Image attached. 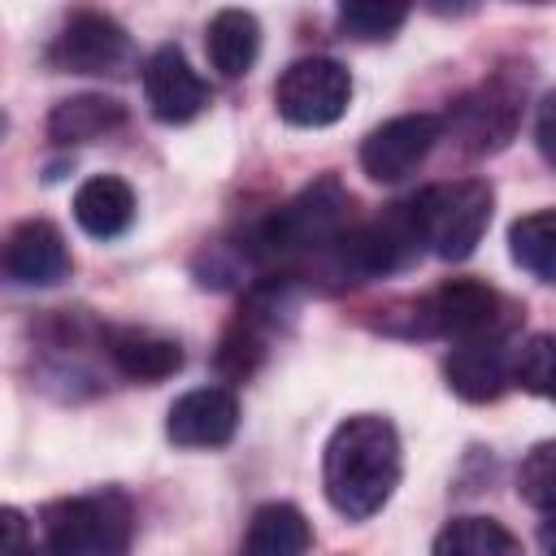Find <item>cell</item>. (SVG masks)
Here are the masks:
<instances>
[{"label": "cell", "instance_id": "30bf717a", "mask_svg": "<svg viewBox=\"0 0 556 556\" xmlns=\"http://www.w3.org/2000/svg\"><path fill=\"white\" fill-rule=\"evenodd\" d=\"M143 100H148V109H152L156 122L178 126V122H191L208 104V87L191 70V61L182 56V48L165 43V48H156L143 61Z\"/></svg>", "mask_w": 556, "mask_h": 556}, {"label": "cell", "instance_id": "4fadbf2b", "mask_svg": "<svg viewBox=\"0 0 556 556\" xmlns=\"http://www.w3.org/2000/svg\"><path fill=\"white\" fill-rule=\"evenodd\" d=\"M443 378L460 400H495L513 382V348L508 339H478V343H456L443 361Z\"/></svg>", "mask_w": 556, "mask_h": 556}, {"label": "cell", "instance_id": "52a82bcc", "mask_svg": "<svg viewBox=\"0 0 556 556\" xmlns=\"http://www.w3.org/2000/svg\"><path fill=\"white\" fill-rule=\"evenodd\" d=\"M352 78L330 56H300L274 83V109L291 126H330L348 113Z\"/></svg>", "mask_w": 556, "mask_h": 556}, {"label": "cell", "instance_id": "7c38bea8", "mask_svg": "<svg viewBox=\"0 0 556 556\" xmlns=\"http://www.w3.org/2000/svg\"><path fill=\"white\" fill-rule=\"evenodd\" d=\"M70 248L61 239V230L43 217H30L22 226H13L9 243H4V274L17 287H56L61 278H70Z\"/></svg>", "mask_w": 556, "mask_h": 556}, {"label": "cell", "instance_id": "ffe728a7", "mask_svg": "<svg viewBox=\"0 0 556 556\" xmlns=\"http://www.w3.org/2000/svg\"><path fill=\"white\" fill-rule=\"evenodd\" d=\"M430 556H521V543L495 517H452L434 534Z\"/></svg>", "mask_w": 556, "mask_h": 556}, {"label": "cell", "instance_id": "7402d4cb", "mask_svg": "<svg viewBox=\"0 0 556 556\" xmlns=\"http://www.w3.org/2000/svg\"><path fill=\"white\" fill-rule=\"evenodd\" d=\"M513 382L556 404V334H530L513 348Z\"/></svg>", "mask_w": 556, "mask_h": 556}, {"label": "cell", "instance_id": "d4e9b609", "mask_svg": "<svg viewBox=\"0 0 556 556\" xmlns=\"http://www.w3.org/2000/svg\"><path fill=\"white\" fill-rule=\"evenodd\" d=\"M4 556H61L48 539H26V521L17 508H4Z\"/></svg>", "mask_w": 556, "mask_h": 556}, {"label": "cell", "instance_id": "ac0fdd59", "mask_svg": "<svg viewBox=\"0 0 556 556\" xmlns=\"http://www.w3.org/2000/svg\"><path fill=\"white\" fill-rule=\"evenodd\" d=\"M308 543L313 530L295 504H261L248 521V556H304Z\"/></svg>", "mask_w": 556, "mask_h": 556}, {"label": "cell", "instance_id": "e0dca14e", "mask_svg": "<svg viewBox=\"0 0 556 556\" xmlns=\"http://www.w3.org/2000/svg\"><path fill=\"white\" fill-rule=\"evenodd\" d=\"M204 48H208V65L222 78H243L261 52V22L248 9H222L204 30Z\"/></svg>", "mask_w": 556, "mask_h": 556}, {"label": "cell", "instance_id": "5bb4252c", "mask_svg": "<svg viewBox=\"0 0 556 556\" xmlns=\"http://www.w3.org/2000/svg\"><path fill=\"white\" fill-rule=\"evenodd\" d=\"M104 352L117 365V374H126L130 382H165L182 365L178 339H165V334L139 330V326H113V330H104Z\"/></svg>", "mask_w": 556, "mask_h": 556}, {"label": "cell", "instance_id": "2e32d148", "mask_svg": "<svg viewBox=\"0 0 556 556\" xmlns=\"http://www.w3.org/2000/svg\"><path fill=\"white\" fill-rule=\"evenodd\" d=\"M74 222L91 239H117L135 222V191L117 174H96L74 191Z\"/></svg>", "mask_w": 556, "mask_h": 556}, {"label": "cell", "instance_id": "3957f363", "mask_svg": "<svg viewBox=\"0 0 556 556\" xmlns=\"http://www.w3.org/2000/svg\"><path fill=\"white\" fill-rule=\"evenodd\" d=\"M43 539L61 556H126L135 513L122 491H96V495H74L56 500L39 513Z\"/></svg>", "mask_w": 556, "mask_h": 556}, {"label": "cell", "instance_id": "9c48e42d", "mask_svg": "<svg viewBox=\"0 0 556 556\" xmlns=\"http://www.w3.org/2000/svg\"><path fill=\"white\" fill-rule=\"evenodd\" d=\"M130 39L126 30L104 17V13H74L61 35L52 39V65L70 70V74H117V65L126 61Z\"/></svg>", "mask_w": 556, "mask_h": 556}, {"label": "cell", "instance_id": "484cf974", "mask_svg": "<svg viewBox=\"0 0 556 556\" xmlns=\"http://www.w3.org/2000/svg\"><path fill=\"white\" fill-rule=\"evenodd\" d=\"M534 143L543 152L547 165H556V91H547L539 100V117H534Z\"/></svg>", "mask_w": 556, "mask_h": 556}, {"label": "cell", "instance_id": "603a6c76", "mask_svg": "<svg viewBox=\"0 0 556 556\" xmlns=\"http://www.w3.org/2000/svg\"><path fill=\"white\" fill-rule=\"evenodd\" d=\"M517 495L539 513H556V439H543L526 452L517 469Z\"/></svg>", "mask_w": 556, "mask_h": 556}, {"label": "cell", "instance_id": "9a60e30c", "mask_svg": "<svg viewBox=\"0 0 556 556\" xmlns=\"http://www.w3.org/2000/svg\"><path fill=\"white\" fill-rule=\"evenodd\" d=\"M517 109H521V104H517L508 91L486 87V91L460 100V104H456V117H447V122L456 126V135L465 139L469 152H495V148H504V143L513 139V130H517Z\"/></svg>", "mask_w": 556, "mask_h": 556}, {"label": "cell", "instance_id": "7a4b0ae2", "mask_svg": "<svg viewBox=\"0 0 556 556\" xmlns=\"http://www.w3.org/2000/svg\"><path fill=\"white\" fill-rule=\"evenodd\" d=\"M348 208H352V200H348L343 182L334 174H326L256 226L252 252L261 261H300L313 252L326 256L348 235Z\"/></svg>", "mask_w": 556, "mask_h": 556}, {"label": "cell", "instance_id": "d6986e66", "mask_svg": "<svg viewBox=\"0 0 556 556\" xmlns=\"http://www.w3.org/2000/svg\"><path fill=\"white\" fill-rule=\"evenodd\" d=\"M126 122V109L113 96H70L48 113V135L56 143H91Z\"/></svg>", "mask_w": 556, "mask_h": 556}, {"label": "cell", "instance_id": "8fae6325", "mask_svg": "<svg viewBox=\"0 0 556 556\" xmlns=\"http://www.w3.org/2000/svg\"><path fill=\"white\" fill-rule=\"evenodd\" d=\"M239 430V400L226 387H195L165 413V434L178 447H222Z\"/></svg>", "mask_w": 556, "mask_h": 556}, {"label": "cell", "instance_id": "ba28073f", "mask_svg": "<svg viewBox=\"0 0 556 556\" xmlns=\"http://www.w3.org/2000/svg\"><path fill=\"white\" fill-rule=\"evenodd\" d=\"M439 135H443V122L434 113L391 117V122H382L378 130L365 135V143H361V169L374 182H400V178H408L426 161V152L434 148Z\"/></svg>", "mask_w": 556, "mask_h": 556}, {"label": "cell", "instance_id": "cb8c5ba5", "mask_svg": "<svg viewBox=\"0 0 556 556\" xmlns=\"http://www.w3.org/2000/svg\"><path fill=\"white\" fill-rule=\"evenodd\" d=\"M404 22H408V9H400V4H369V0H356V4H343V9H339V26H343L352 39H391Z\"/></svg>", "mask_w": 556, "mask_h": 556}, {"label": "cell", "instance_id": "5b68a950", "mask_svg": "<svg viewBox=\"0 0 556 556\" xmlns=\"http://www.w3.org/2000/svg\"><path fill=\"white\" fill-rule=\"evenodd\" d=\"M417 252H421V230H417V208L408 200V204H391L382 217L365 226H348V235L326 252V261L339 282H365L404 269Z\"/></svg>", "mask_w": 556, "mask_h": 556}, {"label": "cell", "instance_id": "6da1fadb", "mask_svg": "<svg viewBox=\"0 0 556 556\" xmlns=\"http://www.w3.org/2000/svg\"><path fill=\"white\" fill-rule=\"evenodd\" d=\"M400 482V434L387 417L356 413L334 426L321 452V486L348 521L374 517Z\"/></svg>", "mask_w": 556, "mask_h": 556}, {"label": "cell", "instance_id": "4316f807", "mask_svg": "<svg viewBox=\"0 0 556 556\" xmlns=\"http://www.w3.org/2000/svg\"><path fill=\"white\" fill-rule=\"evenodd\" d=\"M539 543H543V556H556V513L543 521V530H539Z\"/></svg>", "mask_w": 556, "mask_h": 556}, {"label": "cell", "instance_id": "277c9868", "mask_svg": "<svg viewBox=\"0 0 556 556\" xmlns=\"http://www.w3.org/2000/svg\"><path fill=\"white\" fill-rule=\"evenodd\" d=\"M517 308L478 278H452L421 295L413 304V330L439 334L452 343H478V339H508Z\"/></svg>", "mask_w": 556, "mask_h": 556}, {"label": "cell", "instance_id": "44dd1931", "mask_svg": "<svg viewBox=\"0 0 556 556\" xmlns=\"http://www.w3.org/2000/svg\"><path fill=\"white\" fill-rule=\"evenodd\" d=\"M508 252L539 282H556V208L517 217L508 226Z\"/></svg>", "mask_w": 556, "mask_h": 556}, {"label": "cell", "instance_id": "8992f818", "mask_svg": "<svg viewBox=\"0 0 556 556\" xmlns=\"http://www.w3.org/2000/svg\"><path fill=\"white\" fill-rule=\"evenodd\" d=\"M413 208H417L421 248H430L439 261H465L491 222V187L482 178L439 182L426 187L413 200Z\"/></svg>", "mask_w": 556, "mask_h": 556}]
</instances>
